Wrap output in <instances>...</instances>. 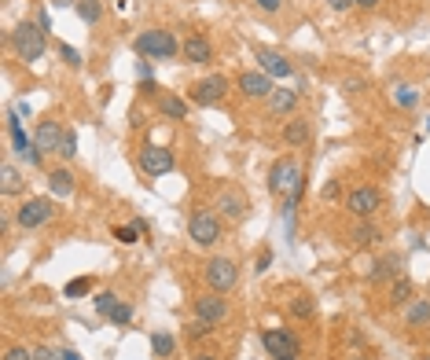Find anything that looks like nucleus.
Returning <instances> with one entry per match:
<instances>
[{
  "label": "nucleus",
  "instance_id": "15",
  "mask_svg": "<svg viewBox=\"0 0 430 360\" xmlns=\"http://www.w3.org/2000/svg\"><path fill=\"white\" fill-rule=\"evenodd\" d=\"M59 140H63V125L59 121H41L37 133H33V143L41 155H55L59 151Z\"/></svg>",
  "mask_w": 430,
  "mask_h": 360
},
{
  "label": "nucleus",
  "instance_id": "47",
  "mask_svg": "<svg viewBox=\"0 0 430 360\" xmlns=\"http://www.w3.org/2000/svg\"><path fill=\"white\" fill-rule=\"evenodd\" d=\"M191 360H217V353H195Z\"/></svg>",
  "mask_w": 430,
  "mask_h": 360
},
{
  "label": "nucleus",
  "instance_id": "30",
  "mask_svg": "<svg viewBox=\"0 0 430 360\" xmlns=\"http://www.w3.org/2000/svg\"><path fill=\"white\" fill-rule=\"evenodd\" d=\"M89 290H92V276H77V280H70L67 287H63V298H85Z\"/></svg>",
  "mask_w": 430,
  "mask_h": 360
},
{
  "label": "nucleus",
  "instance_id": "42",
  "mask_svg": "<svg viewBox=\"0 0 430 360\" xmlns=\"http://www.w3.org/2000/svg\"><path fill=\"white\" fill-rule=\"evenodd\" d=\"M328 4H331V11H350L353 0H328Z\"/></svg>",
  "mask_w": 430,
  "mask_h": 360
},
{
  "label": "nucleus",
  "instance_id": "2",
  "mask_svg": "<svg viewBox=\"0 0 430 360\" xmlns=\"http://www.w3.org/2000/svg\"><path fill=\"white\" fill-rule=\"evenodd\" d=\"M8 40H11L15 55L23 62H37V59H45V52H48V33L41 30L37 23H18Z\"/></svg>",
  "mask_w": 430,
  "mask_h": 360
},
{
  "label": "nucleus",
  "instance_id": "45",
  "mask_svg": "<svg viewBox=\"0 0 430 360\" xmlns=\"http://www.w3.org/2000/svg\"><path fill=\"white\" fill-rule=\"evenodd\" d=\"M33 360H55V356H52L48 349H37V353H33Z\"/></svg>",
  "mask_w": 430,
  "mask_h": 360
},
{
  "label": "nucleus",
  "instance_id": "7",
  "mask_svg": "<svg viewBox=\"0 0 430 360\" xmlns=\"http://www.w3.org/2000/svg\"><path fill=\"white\" fill-rule=\"evenodd\" d=\"M173 165H177V155L169 151V147H162V143H144L140 147V169L147 177H166V173H173Z\"/></svg>",
  "mask_w": 430,
  "mask_h": 360
},
{
  "label": "nucleus",
  "instance_id": "48",
  "mask_svg": "<svg viewBox=\"0 0 430 360\" xmlns=\"http://www.w3.org/2000/svg\"><path fill=\"white\" fill-rule=\"evenodd\" d=\"M272 360H298V356H272Z\"/></svg>",
  "mask_w": 430,
  "mask_h": 360
},
{
  "label": "nucleus",
  "instance_id": "1",
  "mask_svg": "<svg viewBox=\"0 0 430 360\" xmlns=\"http://www.w3.org/2000/svg\"><path fill=\"white\" fill-rule=\"evenodd\" d=\"M302 187H306L302 165H298L291 155H284V158L272 162V169H269V192L272 195H284L287 202L298 206V199H302Z\"/></svg>",
  "mask_w": 430,
  "mask_h": 360
},
{
  "label": "nucleus",
  "instance_id": "8",
  "mask_svg": "<svg viewBox=\"0 0 430 360\" xmlns=\"http://www.w3.org/2000/svg\"><path fill=\"white\" fill-rule=\"evenodd\" d=\"M8 136H11V147H15V155L23 158L26 165H41V162H45V155L37 151V143L26 136L23 121H18V111H8Z\"/></svg>",
  "mask_w": 430,
  "mask_h": 360
},
{
  "label": "nucleus",
  "instance_id": "43",
  "mask_svg": "<svg viewBox=\"0 0 430 360\" xmlns=\"http://www.w3.org/2000/svg\"><path fill=\"white\" fill-rule=\"evenodd\" d=\"M136 74H140V81H151V62H140Z\"/></svg>",
  "mask_w": 430,
  "mask_h": 360
},
{
  "label": "nucleus",
  "instance_id": "37",
  "mask_svg": "<svg viewBox=\"0 0 430 360\" xmlns=\"http://www.w3.org/2000/svg\"><path fill=\"white\" fill-rule=\"evenodd\" d=\"M4 360H33V353H30L26 346H11V349L4 353Z\"/></svg>",
  "mask_w": 430,
  "mask_h": 360
},
{
  "label": "nucleus",
  "instance_id": "46",
  "mask_svg": "<svg viewBox=\"0 0 430 360\" xmlns=\"http://www.w3.org/2000/svg\"><path fill=\"white\" fill-rule=\"evenodd\" d=\"M59 360H81V356H77L74 349H63V353H59Z\"/></svg>",
  "mask_w": 430,
  "mask_h": 360
},
{
  "label": "nucleus",
  "instance_id": "18",
  "mask_svg": "<svg viewBox=\"0 0 430 360\" xmlns=\"http://www.w3.org/2000/svg\"><path fill=\"white\" fill-rule=\"evenodd\" d=\"M265 103H269V114H276V118H291L294 107H298V92H291V89H272V96H269Z\"/></svg>",
  "mask_w": 430,
  "mask_h": 360
},
{
  "label": "nucleus",
  "instance_id": "31",
  "mask_svg": "<svg viewBox=\"0 0 430 360\" xmlns=\"http://www.w3.org/2000/svg\"><path fill=\"white\" fill-rule=\"evenodd\" d=\"M107 320H111L114 327H125V324H133V305H129V302H118V305L111 309V316H107Z\"/></svg>",
  "mask_w": 430,
  "mask_h": 360
},
{
  "label": "nucleus",
  "instance_id": "19",
  "mask_svg": "<svg viewBox=\"0 0 430 360\" xmlns=\"http://www.w3.org/2000/svg\"><path fill=\"white\" fill-rule=\"evenodd\" d=\"M309 140H313L309 118H291V121L284 125V143H287V147H306Z\"/></svg>",
  "mask_w": 430,
  "mask_h": 360
},
{
  "label": "nucleus",
  "instance_id": "9",
  "mask_svg": "<svg viewBox=\"0 0 430 360\" xmlns=\"http://www.w3.org/2000/svg\"><path fill=\"white\" fill-rule=\"evenodd\" d=\"M225 96H228V77L225 74H206L203 81L191 84V103H199V107H217Z\"/></svg>",
  "mask_w": 430,
  "mask_h": 360
},
{
  "label": "nucleus",
  "instance_id": "3",
  "mask_svg": "<svg viewBox=\"0 0 430 360\" xmlns=\"http://www.w3.org/2000/svg\"><path fill=\"white\" fill-rule=\"evenodd\" d=\"M136 55L144 59H173L177 52H184V45L169 33V30H144L136 40H133Z\"/></svg>",
  "mask_w": 430,
  "mask_h": 360
},
{
  "label": "nucleus",
  "instance_id": "28",
  "mask_svg": "<svg viewBox=\"0 0 430 360\" xmlns=\"http://www.w3.org/2000/svg\"><path fill=\"white\" fill-rule=\"evenodd\" d=\"M77 15H81L85 26H96L103 18V4H100V0H77Z\"/></svg>",
  "mask_w": 430,
  "mask_h": 360
},
{
  "label": "nucleus",
  "instance_id": "14",
  "mask_svg": "<svg viewBox=\"0 0 430 360\" xmlns=\"http://www.w3.org/2000/svg\"><path fill=\"white\" fill-rule=\"evenodd\" d=\"M240 92L247 99H269L272 96V77L265 70H243L240 74Z\"/></svg>",
  "mask_w": 430,
  "mask_h": 360
},
{
  "label": "nucleus",
  "instance_id": "39",
  "mask_svg": "<svg viewBox=\"0 0 430 360\" xmlns=\"http://www.w3.org/2000/svg\"><path fill=\"white\" fill-rule=\"evenodd\" d=\"M37 26L45 30V33H52V18H48V11H45V8L37 11Z\"/></svg>",
  "mask_w": 430,
  "mask_h": 360
},
{
  "label": "nucleus",
  "instance_id": "4",
  "mask_svg": "<svg viewBox=\"0 0 430 360\" xmlns=\"http://www.w3.org/2000/svg\"><path fill=\"white\" fill-rule=\"evenodd\" d=\"M188 239L195 243V246H203V250H210V246H217L221 243V217L213 214V209H195V214L188 217Z\"/></svg>",
  "mask_w": 430,
  "mask_h": 360
},
{
  "label": "nucleus",
  "instance_id": "38",
  "mask_svg": "<svg viewBox=\"0 0 430 360\" xmlns=\"http://www.w3.org/2000/svg\"><path fill=\"white\" fill-rule=\"evenodd\" d=\"M254 4L262 8V11H269V15H276L279 8H284V0H254Z\"/></svg>",
  "mask_w": 430,
  "mask_h": 360
},
{
  "label": "nucleus",
  "instance_id": "41",
  "mask_svg": "<svg viewBox=\"0 0 430 360\" xmlns=\"http://www.w3.org/2000/svg\"><path fill=\"white\" fill-rule=\"evenodd\" d=\"M269 265H272V253H269V250H265V253H257V272H265Z\"/></svg>",
  "mask_w": 430,
  "mask_h": 360
},
{
  "label": "nucleus",
  "instance_id": "23",
  "mask_svg": "<svg viewBox=\"0 0 430 360\" xmlns=\"http://www.w3.org/2000/svg\"><path fill=\"white\" fill-rule=\"evenodd\" d=\"M350 239H353V246H372V243L382 239V231H379V224H375L372 217H364V221L350 231Z\"/></svg>",
  "mask_w": 430,
  "mask_h": 360
},
{
  "label": "nucleus",
  "instance_id": "34",
  "mask_svg": "<svg viewBox=\"0 0 430 360\" xmlns=\"http://www.w3.org/2000/svg\"><path fill=\"white\" fill-rule=\"evenodd\" d=\"M118 305V298H114V290H100L96 294V312L100 316H111V309Z\"/></svg>",
  "mask_w": 430,
  "mask_h": 360
},
{
  "label": "nucleus",
  "instance_id": "32",
  "mask_svg": "<svg viewBox=\"0 0 430 360\" xmlns=\"http://www.w3.org/2000/svg\"><path fill=\"white\" fill-rule=\"evenodd\" d=\"M59 158H74L77 155V136H74V129H63V140H59V151H55Z\"/></svg>",
  "mask_w": 430,
  "mask_h": 360
},
{
  "label": "nucleus",
  "instance_id": "49",
  "mask_svg": "<svg viewBox=\"0 0 430 360\" xmlns=\"http://www.w3.org/2000/svg\"><path fill=\"white\" fill-rule=\"evenodd\" d=\"M426 129H430V118H426Z\"/></svg>",
  "mask_w": 430,
  "mask_h": 360
},
{
  "label": "nucleus",
  "instance_id": "5",
  "mask_svg": "<svg viewBox=\"0 0 430 360\" xmlns=\"http://www.w3.org/2000/svg\"><path fill=\"white\" fill-rule=\"evenodd\" d=\"M52 217H55V202H52L48 195L23 199V206L15 209V221H18V228H26V231H33V228H41V224H48Z\"/></svg>",
  "mask_w": 430,
  "mask_h": 360
},
{
  "label": "nucleus",
  "instance_id": "22",
  "mask_svg": "<svg viewBox=\"0 0 430 360\" xmlns=\"http://www.w3.org/2000/svg\"><path fill=\"white\" fill-rule=\"evenodd\" d=\"M404 324H408V327H426V324H430V298H412V302H408Z\"/></svg>",
  "mask_w": 430,
  "mask_h": 360
},
{
  "label": "nucleus",
  "instance_id": "20",
  "mask_svg": "<svg viewBox=\"0 0 430 360\" xmlns=\"http://www.w3.org/2000/svg\"><path fill=\"white\" fill-rule=\"evenodd\" d=\"M48 192L55 199H70L74 195V173H70V169H52V173H48Z\"/></svg>",
  "mask_w": 430,
  "mask_h": 360
},
{
  "label": "nucleus",
  "instance_id": "13",
  "mask_svg": "<svg viewBox=\"0 0 430 360\" xmlns=\"http://www.w3.org/2000/svg\"><path fill=\"white\" fill-rule=\"evenodd\" d=\"M213 209H217V217L235 224V221L247 217V199H243V192H235V187H225L217 195V202H213Z\"/></svg>",
  "mask_w": 430,
  "mask_h": 360
},
{
  "label": "nucleus",
  "instance_id": "11",
  "mask_svg": "<svg viewBox=\"0 0 430 360\" xmlns=\"http://www.w3.org/2000/svg\"><path fill=\"white\" fill-rule=\"evenodd\" d=\"M195 316H199V320H206V324H213V327H217V324H225V320H228V302L221 298L217 290L199 294V298H195Z\"/></svg>",
  "mask_w": 430,
  "mask_h": 360
},
{
  "label": "nucleus",
  "instance_id": "6",
  "mask_svg": "<svg viewBox=\"0 0 430 360\" xmlns=\"http://www.w3.org/2000/svg\"><path fill=\"white\" fill-rule=\"evenodd\" d=\"M203 276L210 283V290H217V294H228L235 283H240V268H235L232 258H210L206 268H203Z\"/></svg>",
  "mask_w": 430,
  "mask_h": 360
},
{
  "label": "nucleus",
  "instance_id": "24",
  "mask_svg": "<svg viewBox=\"0 0 430 360\" xmlns=\"http://www.w3.org/2000/svg\"><path fill=\"white\" fill-rule=\"evenodd\" d=\"M158 111H162L166 118H173V121H184V118H188V103H184L181 96H173V92H162V96H158Z\"/></svg>",
  "mask_w": 430,
  "mask_h": 360
},
{
  "label": "nucleus",
  "instance_id": "25",
  "mask_svg": "<svg viewBox=\"0 0 430 360\" xmlns=\"http://www.w3.org/2000/svg\"><path fill=\"white\" fill-rule=\"evenodd\" d=\"M151 349L158 360H173V349H177V338L169 334V331H155L151 334Z\"/></svg>",
  "mask_w": 430,
  "mask_h": 360
},
{
  "label": "nucleus",
  "instance_id": "29",
  "mask_svg": "<svg viewBox=\"0 0 430 360\" xmlns=\"http://www.w3.org/2000/svg\"><path fill=\"white\" fill-rule=\"evenodd\" d=\"M313 312H316V305H313L309 294H294V298H291V316H298V320H309Z\"/></svg>",
  "mask_w": 430,
  "mask_h": 360
},
{
  "label": "nucleus",
  "instance_id": "26",
  "mask_svg": "<svg viewBox=\"0 0 430 360\" xmlns=\"http://www.w3.org/2000/svg\"><path fill=\"white\" fill-rule=\"evenodd\" d=\"M394 103L401 111L419 107V89H416V84H394Z\"/></svg>",
  "mask_w": 430,
  "mask_h": 360
},
{
  "label": "nucleus",
  "instance_id": "36",
  "mask_svg": "<svg viewBox=\"0 0 430 360\" xmlns=\"http://www.w3.org/2000/svg\"><path fill=\"white\" fill-rule=\"evenodd\" d=\"M59 55L67 59V67H74V70L81 67V52H77V48H70V45H59Z\"/></svg>",
  "mask_w": 430,
  "mask_h": 360
},
{
  "label": "nucleus",
  "instance_id": "27",
  "mask_svg": "<svg viewBox=\"0 0 430 360\" xmlns=\"http://www.w3.org/2000/svg\"><path fill=\"white\" fill-rule=\"evenodd\" d=\"M416 298V290H412V280L408 276H397L394 287H390V305H408Z\"/></svg>",
  "mask_w": 430,
  "mask_h": 360
},
{
  "label": "nucleus",
  "instance_id": "40",
  "mask_svg": "<svg viewBox=\"0 0 430 360\" xmlns=\"http://www.w3.org/2000/svg\"><path fill=\"white\" fill-rule=\"evenodd\" d=\"M338 192H342L338 180H328V184H324V199H338Z\"/></svg>",
  "mask_w": 430,
  "mask_h": 360
},
{
  "label": "nucleus",
  "instance_id": "21",
  "mask_svg": "<svg viewBox=\"0 0 430 360\" xmlns=\"http://www.w3.org/2000/svg\"><path fill=\"white\" fill-rule=\"evenodd\" d=\"M23 173H18V169L11 165V162H4V165H0V195H18V192H23Z\"/></svg>",
  "mask_w": 430,
  "mask_h": 360
},
{
  "label": "nucleus",
  "instance_id": "17",
  "mask_svg": "<svg viewBox=\"0 0 430 360\" xmlns=\"http://www.w3.org/2000/svg\"><path fill=\"white\" fill-rule=\"evenodd\" d=\"M184 59H188V62H195V67H203V62L213 59V45H210L203 33H191V37L184 40Z\"/></svg>",
  "mask_w": 430,
  "mask_h": 360
},
{
  "label": "nucleus",
  "instance_id": "33",
  "mask_svg": "<svg viewBox=\"0 0 430 360\" xmlns=\"http://www.w3.org/2000/svg\"><path fill=\"white\" fill-rule=\"evenodd\" d=\"M114 239H118L122 246H133V243L140 239V228H136V224H118V228H114Z\"/></svg>",
  "mask_w": 430,
  "mask_h": 360
},
{
  "label": "nucleus",
  "instance_id": "10",
  "mask_svg": "<svg viewBox=\"0 0 430 360\" xmlns=\"http://www.w3.org/2000/svg\"><path fill=\"white\" fill-rule=\"evenodd\" d=\"M379 206H382L379 187H368V184L353 187V192L346 195V209H350V214H353L357 221H364V217H375V214H379Z\"/></svg>",
  "mask_w": 430,
  "mask_h": 360
},
{
  "label": "nucleus",
  "instance_id": "16",
  "mask_svg": "<svg viewBox=\"0 0 430 360\" xmlns=\"http://www.w3.org/2000/svg\"><path fill=\"white\" fill-rule=\"evenodd\" d=\"M254 55H257L262 70H265L272 81H276V77H291V59H287V55H279V52H272V48H257Z\"/></svg>",
  "mask_w": 430,
  "mask_h": 360
},
{
  "label": "nucleus",
  "instance_id": "12",
  "mask_svg": "<svg viewBox=\"0 0 430 360\" xmlns=\"http://www.w3.org/2000/svg\"><path fill=\"white\" fill-rule=\"evenodd\" d=\"M262 349L269 356H298V338L291 331H284V327H269L262 334Z\"/></svg>",
  "mask_w": 430,
  "mask_h": 360
},
{
  "label": "nucleus",
  "instance_id": "35",
  "mask_svg": "<svg viewBox=\"0 0 430 360\" xmlns=\"http://www.w3.org/2000/svg\"><path fill=\"white\" fill-rule=\"evenodd\" d=\"M210 331H213V324H206V320H199V316H195V320L188 324V331H184V334H188V338H206Z\"/></svg>",
  "mask_w": 430,
  "mask_h": 360
},
{
  "label": "nucleus",
  "instance_id": "44",
  "mask_svg": "<svg viewBox=\"0 0 430 360\" xmlns=\"http://www.w3.org/2000/svg\"><path fill=\"white\" fill-rule=\"evenodd\" d=\"M357 8H364V11H372V8H379V0H353Z\"/></svg>",
  "mask_w": 430,
  "mask_h": 360
}]
</instances>
